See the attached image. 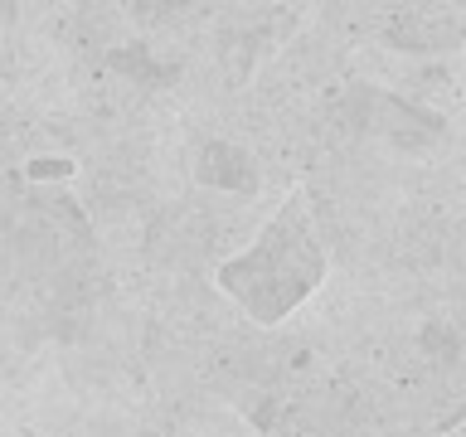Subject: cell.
Instances as JSON below:
<instances>
[{"label": "cell", "mask_w": 466, "mask_h": 437, "mask_svg": "<svg viewBox=\"0 0 466 437\" xmlns=\"http://www.w3.org/2000/svg\"><path fill=\"white\" fill-rule=\"evenodd\" d=\"M195 175L214 189H233V195H253L258 189V170H253V160H248V151L224 141V137H209L195 151Z\"/></svg>", "instance_id": "3"}, {"label": "cell", "mask_w": 466, "mask_h": 437, "mask_svg": "<svg viewBox=\"0 0 466 437\" xmlns=\"http://www.w3.org/2000/svg\"><path fill=\"white\" fill-rule=\"evenodd\" d=\"M461 175H466V166H461Z\"/></svg>", "instance_id": "4"}, {"label": "cell", "mask_w": 466, "mask_h": 437, "mask_svg": "<svg viewBox=\"0 0 466 437\" xmlns=\"http://www.w3.org/2000/svg\"><path fill=\"white\" fill-rule=\"evenodd\" d=\"M389 44L403 54H451L466 44V10L418 5L389 20Z\"/></svg>", "instance_id": "2"}, {"label": "cell", "mask_w": 466, "mask_h": 437, "mask_svg": "<svg viewBox=\"0 0 466 437\" xmlns=\"http://www.w3.org/2000/svg\"><path fill=\"white\" fill-rule=\"evenodd\" d=\"M214 277L218 291L258 326H282L301 301H311L326 282V243L311 214V189H291L258 239L218 262Z\"/></svg>", "instance_id": "1"}]
</instances>
